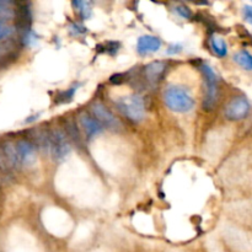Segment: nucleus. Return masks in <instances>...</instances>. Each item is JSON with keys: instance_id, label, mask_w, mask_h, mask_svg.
I'll return each instance as SVG.
<instances>
[{"instance_id": "13", "label": "nucleus", "mask_w": 252, "mask_h": 252, "mask_svg": "<svg viewBox=\"0 0 252 252\" xmlns=\"http://www.w3.org/2000/svg\"><path fill=\"white\" fill-rule=\"evenodd\" d=\"M73 6L78 10L83 19H88L91 15V2L89 1H74Z\"/></svg>"}, {"instance_id": "10", "label": "nucleus", "mask_w": 252, "mask_h": 252, "mask_svg": "<svg viewBox=\"0 0 252 252\" xmlns=\"http://www.w3.org/2000/svg\"><path fill=\"white\" fill-rule=\"evenodd\" d=\"M164 62H153L145 66V76L149 81H157L165 70Z\"/></svg>"}, {"instance_id": "6", "label": "nucleus", "mask_w": 252, "mask_h": 252, "mask_svg": "<svg viewBox=\"0 0 252 252\" xmlns=\"http://www.w3.org/2000/svg\"><path fill=\"white\" fill-rule=\"evenodd\" d=\"M250 110V102L245 97H243V96H238V97H234L226 105L224 115L230 121H241L248 117Z\"/></svg>"}, {"instance_id": "17", "label": "nucleus", "mask_w": 252, "mask_h": 252, "mask_svg": "<svg viewBox=\"0 0 252 252\" xmlns=\"http://www.w3.org/2000/svg\"><path fill=\"white\" fill-rule=\"evenodd\" d=\"M243 15H244V19H245L249 24L252 25V6L251 5H245V6H244Z\"/></svg>"}, {"instance_id": "5", "label": "nucleus", "mask_w": 252, "mask_h": 252, "mask_svg": "<svg viewBox=\"0 0 252 252\" xmlns=\"http://www.w3.org/2000/svg\"><path fill=\"white\" fill-rule=\"evenodd\" d=\"M46 149L56 160H62L70 153V145L61 130H54L44 138Z\"/></svg>"}, {"instance_id": "16", "label": "nucleus", "mask_w": 252, "mask_h": 252, "mask_svg": "<svg viewBox=\"0 0 252 252\" xmlns=\"http://www.w3.org/2000/svg\"><path fill=\"white\" fill-rule=\"evenodd\" d=\"M175 11H176V14H179L182 19H189V17H191V10L187 6H185V5H177V6L175 7Z\"/></svg>"}, {"instance_id": "4", "label": "nucleus", "mask_w": 252, "mask_h": 252, "mask_svg": "<svg viewBox=\"0 0 252 252\" xmlns=\"http://www.w3.org/2000/svg\"><path fill=\"white\" fill-rule=\"evenodd\" d=\"M201 70L203 73L204 80H206V97H204L203 106L207 110H212L217 105V101L219 97L218 75L208 64H203Z\"/></svg>"}, {"instance_id": "3", "label": "nucleus", "mask_w": 252, "mask_h": 252, "mask_svg": "<svg viewBox=\"0 0 252 252\" xmlns=\"http://www.w3.org/2000/svg\"><path fill=\"white\" fill-rule=\"evenodd\" d=\"M117 107L128 120L140 122L145 116L144 101L139 95H129L117 101Z\"/></svg>"}, {"instance_id": "18", "label": "nucleus", "mask_w": 252, "mask_h": 252, "mask_svg": "<svg viewBox=\"0 0 252 252\" xmlns=\"http://www.w3.org/2000/svg\"><path fill=\"white\" fill-rule=\"evenodd\" d=\"M70 32H71V33H74V34H76V36H78V34L85 33L86 30L84 29L83 26H80L79 24H73V25H70Z\"/></svg>"}, {"instance_id": "1", "label": "nucleus", "mask_w": 252, "mask_h": 252, "mask_svg": "<svg viewBox=\"0 0 252 252\" xmlns=\"http://www.w3.org/2000/svg\"><path fill=\"white\" fill-rule=\"evenodd\" d=\"M164 101L170 110L177 113H187L194 107L193 96L182 86H169L164 93Z\"/></svg>"}, {"instance_id": "11", "label": "nucleus", "mask_w": 252, "mask_h": 252, "mask_svg": "<svg viewBox=\"0 0 252 252\" xmlns=\"http://www.w3.org/2000/svg\"><path fill=\"white\" fill-rule=\"evenodd\" d=\"M211 48L220 58H223V57L228 54V44H226L225 39L221 38L220 36H212Z\"/></svg>"}, {"instance_id": "12", "label": "nucleus", "mask_w": 252, "mask_h": 252, "mask_svg": "<svg viewBox=\"0 0 252 252\" xmlns=\"http://www.w3.org/2000/svg\"><path fill=\"white\" fill-rule=\"evenodd\" d=\"M234 61L245 70H252V54L248 51H240L235 53Z\"/></svg>"}, {"instance_id": "9", "label": "nucleus", "mask_w": 252, "mask_h": 252, "mask_svg": "<svg viewBox=\"0 0 252 252\" xmlns=\"http://www.w3.org/2000/svg\"><path fill=\"white\" fill-rule=\"evenodd\" d=\"M79 121H80V126L83 127L84 132H85V134L88 137H96V135H98L102 132V125L100 122H97L95 120V117H91V116L84 113V115L80 116V120Z\"/></svg>"}, {"instance_id": "8", "label": "nucleus", "mask_w": 252, "mask_h": 252, "mask_svg": "<svg viewBox=\"0 0 252 252\" xmlns=\"http://www.w3.org/2000/svg\"><path fill=\"white\" fill-rule=\"evenodd\" d=\"M160 47H161V41L152 34H144V36L139 37L137 41V51L142 56L158 52Z\"/></svg>"}, {"instance_id": "14", "label": "nucleus", "mask_w": 252, "mask_h": 252, "mask_svg": "<svg viewBox=\"0 0 252 252\" xmlns=\"http://www.w3.org/2000/svg\"><path fill=\"white\" fill-rule=\"evenodd\" d=\"M14 15L11 4L7 1H0V17L1 19H9Z\"/></svg>"}, {"instance_id": "7", "label": "nucleus", "mask_w": 252, "mask_h": 252, "mask_svg": "<svg viewBox=\"0 0 252 252\" xmlns=\"http://www.w3.org/2000/svg\"><path fill=\"white\" fill-rule=\"evenodd\" d=\"M91 111L94 113V117L97 122H100L101 125L106 126V127L110 128H118L121 127V123L117 118L113 116V113L111 111H108L102 103L96 102L91 106Z\"/></svg>"}, {"instance_id": "15", "label": "nucleus", "mask_w": 252, "mask_h": 252, "mask_svg": "<svg viewBox=\"0 0 252 252\" xmlns=\"http://www.w3.org/2000/svg\"><path fill=\"white\" fill-rule=\"evenodd\" d=\"M12 33H14V27L11 25L6 24V22L0 21V41L9 38Z\"/></svg>"}, {"instance_id": "2", "label": "nucleus", "mask_w": 252, "mask_h": 252, "mask_svg": "<svg viewBox=\"0 0 252 252\" xmlns=\"http://www.w3.org/2000/svg\"><path fill=\"white\" fill-rule=\"evenodd\" d=\"M5 155L12 164L32 165L36 160V150L31 143L26 140H20L15 145L9 144L5 148Z\"/></svg>"}]
</instances>
